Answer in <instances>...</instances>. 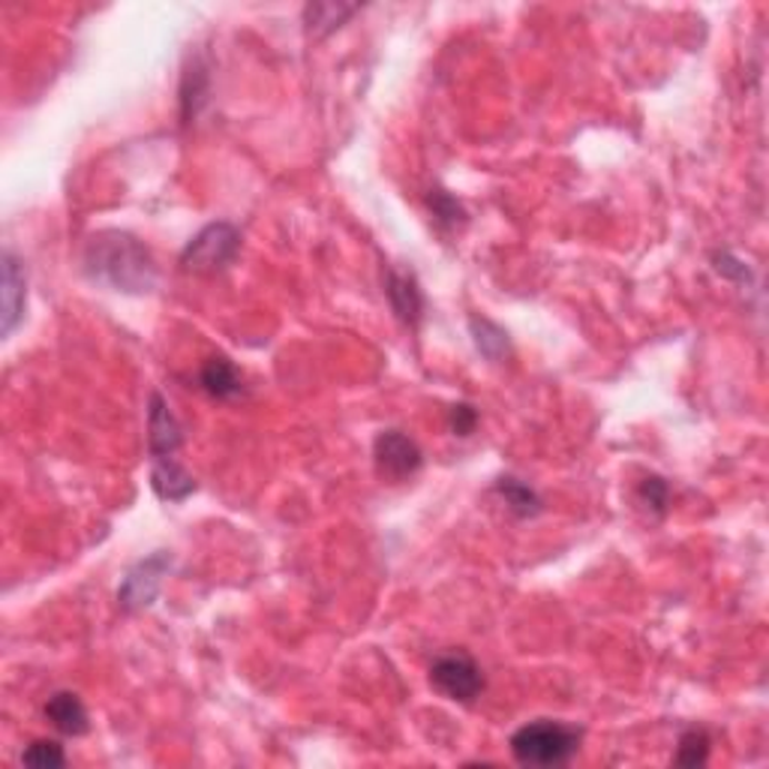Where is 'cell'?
<instances>
[{
  "label": "cell",
  "mask_w": 769,
  "mask_h": 769,
  "mask_svg": "<svg viewBox=\"0 0 769 769\" xmlns=\"http://www.w3.org/2000/svg\"><path fill=\"white\" fill-rule=\"evenodd\" d=\"M84 273L93 283H106L130 294L151 292L160 277L151 250L127 232L93 234L84 250Z\"/></svg>",
  "instance_id": "6da1fadb"
},
{
  "label": "cell",
  "mask_w": 769,
  "mask_h": 769,
  "mask_svg": "<svg viewBox=\"0 0 769 769\" xmlns=\"http://www.w3.org/2000/svg\"><path fill=\"white\" fill-rule=\"evenodd\" d=\"M583 742V728L566 721L538 719L511 733V755L523 767H562Z\"/></svg>",
  "instance_id": "7a4b0ae2"
},
{
  "label": "cell",
  "mask_w": 769,
  "mask_h": 769,
  "mask_svg": "<svg viewBox=\"0 0 769 769\" xmlns=\"http://www.w3.org/2000/svg\"><path fill=\"white\" fill-rule=\"evenodd\" d=\"M241 250V232L232 223H211L196 234L181 253V264L196 273H217L234 262Z\"/></svg>",
  "instance_id": "3957f363"
},
{
  "label": "cell",
  "mask_w": 769,
  "mask_h": 769,
  "mask_svg": "<svg viewBox=\"0 0 769 769\" xmlns=\"http://www.w3.org/2000/svg\"><path fill=\"white\" fill-rule=\"evenodd\" d=\"M430 686L455 703H472L485 691V673L469 652H446L430 665Z\"/></svg>",
  "instance_id": "277c9868"
},
{
  "label": "cell",
  "mask_w": 769,
  "mask_h": 769,
  "mask_svg": "<svg viewBox=\"0 0 769 769\" xmlns=\"http://www.w3.org/2000/svg\"><path fill=\"white\" fill-rule=\"evenodd\" d=\"M169 568H172V557H169L166 550L142 559V562H136V566L127 571V577H123L121 589H118V605H121L123 610H130V613L132 610L151 608L153 598L160 596L162 577H166Z\"/></svg>",
  "instance_id": "5b68a950"
},
{
  "label": "cell",
  "mask_w": 769,
  "mask_h": 769,
  "mask_svg": "<svg viewBox=\"0 0 769 769\" xmlns=\"http://www.w3.org/2000/svg\"><path fill=\"white\" fill-rule=\"evenodd\" d=\"M373 457L379 472L384 478H391V481L412 478L421 469V463H425V455L416 446V439H409L400 430H382V433L376 436Z\"/></svg>",
  "instance_id": "8992f818"
},
{
  "label": "cell",
  "mask_w": 769,
  "mask_h": 769,
  "mask_svg": "<svg viewBox=\"0 0 769 769\" xmlns=\"http://www.w3.org/2000/svg\"><path fill=\"white\" fill-rule=\"evenodd\" d=\"M181 442L183 436L178 418L172 416V409L162 400L160 391H153L151 400H148V451H151V460L172 457L181 448Z\"/></svg>",
  "instance_id": "52a82bcc"
},
{
  "label": "cell",
  "mask_w": 769,
  "mask_h": 769,
  "mask_svg": "<svg viewBox=\"0 0 769 769\" xmlns=\"http://www.w3.org/2000/svg\"><path fill=\"white\" fill-rule=\"evenodd\" d=\"M384 294L391 301V310L397 313V319L409 328H418L421 324V316H425V294L418 289V280L412 271H388L384 277Z\"/></svg>",
  "instance_id": "ba28073f"
},
{
  "label": "cell",
  "mask_w": 769,
  "mask_h": 769,
  "mask_svg": "<svg viewBox=\"0 0 769 769\" xmlns=\"http://www.w3.org/2000/svg\"><path fill=\"white\" fill-rule=\"evenodd\" d=\"M24 304H28V273L24 264L7 250L3 253V337L16 331V324L24 316Z\"/></svg>",
  "instance_id": "9c48e42d"
},
{
  "label": "cell",
  "mask_w": 769,
  "mask_h": 769,
  "mask_svg": "<svg viewBox=\"0 0 769 769\" xmlns=\"http://www.w3.org/2000/svg\"><path fill=\"white\" fill-rule=\"evenodd\" d=\"M46 719L63 737H84L91 730L88 709H84L79 695H72V691H54L51 695L49 703H46Z\"/></svg>",
  "instance_id": "30bf717a"
},
{
  "label": "cell",
  "mask_w": 769,
  "mask_h": 769,
  "mask_svg": "<svg viewBox=\"0 0 769 769\" xmlns=\"http://www.w3.org/2000/svg\"><path fill=\"white\" fill-rule=\"evenodd\" d=\"M151 487L162 502H183L190 493H196V481L183 466L174 463V457L151 460Z\"/></svg>",
  "instance_id": "8fae6325"
},
{
  "label": "cell",
  "mask_w": 769,
  "mask_h": 769,
  "mask_svg": "<svg viewBox=\"0 0 769 769\" xmlns=\"http://www.w3.org/2000/svg\"><path fill=\"white\" fill-rule=\"evenodd\" d=\"M199 384L217 400H232L243 391L241 373L229 358H208L202 370H199Z\"/></svg>",
  "instance_id": "7c38bea8"
},
{
  "label": "cell",
  "mask_w": 769,
  "mask_h": 769,
  "mask_svg": "<svg viewBox=\"0 0 769 769\" xmlns=\"http://www.w3.org/2000/svg\"><path fill=\"white\" fill-rule=\"evenodd\" d=\"M493 490H497L499 497H502V502H506L508 511H511L515 517L541 515V497H538L532 487L523 485L520 478H511V476L497 478Z\"/></svg>",
  "instance_id": "4fadbf2b"
},
{
  "label": "cell",
  "mask_w": 769,
  "mask_h": 769,
  "mask_svg": "<svg viewBox=\"0 0 769 769\" xmlns=\"http://www.w3.org/2000/svg\"><path fill=\"white\" fill-rule=\"evenodd\" d=\"M352 12H358V7H346V3H313V7H307L304 10L307 33L324 37V33H331L334 28H340Z\"/></svg>",
  "instance_id": "5bb4252c"
},
{
  "label": "cell",
  "mask_w": 769,
  "mask_h": 769,
  "mask_svg": "<svg viewBox=\"0 0 769 769\" xmlns=\"http://www.w3.org/2000/svg\"><path fill=\"white\" fill-rule=\"evenodd\" d=\"M469 328H472V337H476L478 352L485 354V358H490V361H502V358H506L508 334L499 328V324H493L490 319H478V316H472V319H469Z\"/></svg>",
  "instance_id": "9a60e30c"
},
{
  "label": "cell",
  "mask_w": 769,
  "mask_h": 769,
  "mask_svg": "<svg viewBox=\"0 0 769 769\" xmlns=\"http://www.w3.org/2000/svg\"><path fill=\"white\" fill-rule=\"evenodd\" d=\"M709 760V733L703 728H689L682 730L679 737L677 755H673V763L679 767H703Z\"/></svg>",
  "instance_id": "2e32d148"
},
{
  "label": "cell",
  "mask_w": 769,
  "mask_h": 769,
  "mask_svg": "<svg viewBox=\"0 0 769 769\" xmlns=\"http://www.w3.org/2000/svg\"><path fill=\"white\" fill-rule=\"evenodd\" d=\"M21 763H28V767H63V763H67V755H63V749L58 742H51V739H37V742H31V746L24 749Z\"/></svg>",
  "instance_id": "e0dca14e"
},
{
  "label": "cell",
  "mask_w": 769,
  "mask_h": 769,
  "mask_svg": "<svg viewBox=\"0 0 769 769\" xmlns=\"http://www.w3.org/2000/svg\"><path fill=\"white\" fill-rule=\"evenodd\" d=\"M427 202H430V208H433V217L439 220L442 226H460L466 223V211L463 204L457 202L455 196L446 190H430V196H427Z\"/></svg>",
  "instance_id": "ac0fdd59"
},
{
  "label": "cell",
  "mask_w": 769,
  "mask_h": 769,
  "mask_svg": "<svg viewBox=\"0 0 769 769\" xmlns=\"http://www.w3.org/2000/svg\"><path fill=\"white\" fill-rule=\"evenodd\" d=\"M638 493H640V499L647 502V508H652L656 515H665V508H668V497H670L668 481H665V478H658V476L643 478V485H640Z\"/></svg>",
  "instance_id": "d6986e66"
},
{
  "label": "cell",
  "mask_w": 769,
  "mask_h": 769,
  "mask_svg": "<svg viewBox=\"0 0 769 769\" xmlns=\"http://www.w3.org/2000/svg\"><path fill=\"white\" fill-rule=\"evenodd\" d=\"M478 425V412L469 403H457L451 406V430L457 436H469L476 430Z\"/></svg>",
  "instance_id": "ffe728a7"
},
{
  "label": "cell",
  "mask_w": 769,
  "mask_h": 769,
  "mask_svg": "<svg viewBox=\"0 0 769 769\" xmlns=\"http://www.w3.org/2000/svg\"><path fill=\"white\" fill-rule=\"evenodd\" d=\"M716 271L719 273H728V277H739V280H749V271H746V264L737 262L730 253H719L716 256Z\"/></svg>",
  "instance_id": "44dd1931"
}]
</instances>
